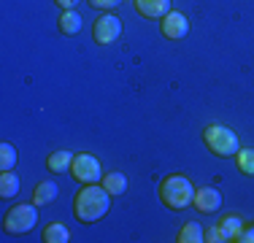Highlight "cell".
Segmentation results:
<instances>
[{"instance_id":"cell-15","label":"cell","mask_w":254,"mask_h":243,"mask_svg":"<svg viewBox=\"0 0 254 243\" xmlns=\"http://www.w3.org/2000/svg\"><path fill=\"white\" fill-rule=\"evenodd\" d=\"M219 227H222V233H225L227 241H235V238L241 235V230H244V222H241V216L227 214V216L219 222Z\"/></svg>"},{"instance_id":"cell-16","label":"cell","mask_w":254,"mask_h":243,"mask_svg":"<svg viewBox=\"0 0 254 243\" xmlns=\"http://www.w3.org/2000/svg\"><path fill=\"white\" fill-rule=\"evenodd\" d=\"M44 241L46 243H68L70 241V233H68V227H65V224L54 222V224H49V227L44 230Z\"/></svg>"},{"instance_id":"cell-9","label":"cell","mask_w":254,"mask_h":243,"mask_svg":"<svg viewBox=\"0 0 254 243\" xmlns=\"http://www.w3.org/2000/svg\"><path fill=\"white\" fill-rule=\"evenodd\" d=\"M132 3H135L138 14L149 16V19H162L171 11V0H132Z\"/></svg>"},{"instance_id":"cell-20","label":"cell","mask_w":254,"mask_h":243,"mask_svg":"<svg viewBox=\"0 0 254 243\" xmlns=\"http://www.w3.org/2000/svg\"><path fill=\"white\" fill-rule=\"evenodd\" d=\"M205 241H208V243H225L227 238H225V233H222V227L216 224V227H208V230H205Z\"/></svg>"},{"instance_id":"cell-13","label":"cell","mask_w":254,"mask_h":243,"mask_svg":"<svg viewBox=\"0 0 254 243\" xmlns=\"http://www.w3.org/2000/svg\"><path fill=\"white\" fill-rule=\"evenodd\" d=\"M57 27H60V33H63V35H76L78 30H81V16L70 8V11H65V14L60 16Z\"/></svg>"},{"instance_id":"cell-7","label":"cell","mask_w":254,"mask_h":243,"mask_svg":"<svg viewBox=\"0 0 254 243\" xmlns=\"http://www.w3.org/2000/svg\"><path fill=\"white\" fill-rule=\"evenodd\" d=\"M162 35L165 38H173V41H179V38H184L187 33H190V19H187L184 14H179V11H168L165 16H162Z\"/></svg>"},{"instance_id":"cell-22","label":"cell","mask_w":254,"mask_h":243,"mask_svg":"<svg viewBox=\"0 0 254 243\" xmlns=\"http://www.w3.org/2000/svg\"><path fill=\"white\" fill-rule=\"evenodd\" d=\"M235 241H238V243H254V227H244Z\"/></svg>"},{"instance_id":"cell-6","label":"cell","mask_w":254,"mask_h":243,"mask_svg":"<svg viewBox=\"0 0 254 243\" xmlns=\"http://www.w3.org/2000/svg\"><path fill=\"white\" fill-rule=\"evenodd\" d=\"M92 35H95V41H98L100 46L114 44V41L122 35V19H119V16H114V14L98 16V22H95V27H92Z\"/></svg>"},{"instance_id":"cell-18","label":"cell","mask_w":254,"mask_h":243,"mask_svg":"<svg viewBox=\"0 0 254 243\" xmlns=\"http://www.w3.org/2000/svg\"><path fill=\"white\" fill-rule=\"evenodd\" d=\"M235 160H238V170H241V173H244V176H254V149H238Z\"/></svg>"},{"instance_id":"cell-12","label":"cell","mask_w":254,"mask_h":243,"mask_svg":"<svg viewBox=\"0 0 254 243\" xmlns=\"http://www.w3.org/2000/svg\"><path fill=\"white\" fill-rule=\"evenodd\" d=\"M19 176L11 173V170H3V176H0V197H14V194H19Z\"/></svg>"},{"instance_id":"cell-17","label":"cell","mask_w":254,"mask_h":243,"mask_svg":"<svg viewBox=\"0 0 254 243\" xmlns=\"http://www.w3.org/2000/svg\"><path fill=\"white\" fill-rule=\"evenodd\" d=\"M103 186H106L111 194H125L127 192L125 173H106V176H103Z\"/></svg>"},{"instance_id":"cell-19","label":"cell","mask_w":254,"mask_h":243,"mask_svg":"<svg viewBox=\"0 0 254 243\" xmlns=\"http://www.w3.org/2000/svg\"><path fill=\"white\" fill-rule=\"evenodd\" d=\"M16 168V149L11 143H0V170Z\"/></svg>"},{"instance_id":"cell-2","label":"cell","mask_w":254,"mask_h":243,"mask_svg":"<svg viewBox=\"0 0 254 243\" xmlns=\"http://www.w3.org/2000/svg\"><path fill=\"white\" fill-rule=\"evenodd\" d=\"M195 192L197 189L190 184V179H184V176H168V179L160 184L162 203H165L168 208H173V211L187 208V205L195 200Z\"/></svg>"},{"instance_id":"cell-21","label":"cell","mask_w":254,"mask_h":243,"mask_svg":"<svg viewBox=\"0 0 254 243\" xmlns=\"http://www.w3.org/2000/svg\"><path fill=\"white\" fill-rule=\"evenodd\" d=\"M119 3H122V0H89V5L98 8V11H111V8H117Z\"/></svg>"},{"instance_id":"cell-3","label":"cell","mask_w":254,"mask_h":243,"mask_svg":"<svg viewBox=\"0 0 254 243\" xmlns=\"http://www.w3.org/2000/svg\"><path fill=\"white\" fill-rule=\"evenodd\" d=\"M203 141L216 157H235L238 154V135L225 124H208L203 130Z\"/></svg>"},{"instance_id":"cell-23","label":"cell","mask_w":254,"mask_h":243,"mask_svg":"<svg viewBox=\"0 0 254 243\" xmlns=\"http://www.w3.org/2000/svg\"><path fill=\"white\" fill-rule=\"evenodd\" d=\"M54 3H57V5H60V8H65V11H70V8H73V5H76V3H81V0H54Z\"/></svg>"},{"instance_id":"cell-8","label":"cell","mask_w":254,"mask_h":243,"mask_svg":"<svg viewBox=\"0 0 254 243\" xmlns=\"http://www.w3.org/2000/svg\"><path fill=\"white\" fill-rule=\"evenodd\" d=\"M192 205H195L197 211H203V214H214V211H219V205H222V194L216 192L214 186H203V189L195 192Z\"/></svg>"},{"instance_id":"cell-10","label":"cell","mask_w":254,"mask_h":243,"mask_svg":"<svg viewBox=\"0 0 254 243\" xmlns=\"http://www.w3.org/2000/svg\"><path fill=\"white\" fill-rule=\"evenodd\" d=\"M54 197H57V184H54V181H41L33 189V203L38 205V208L41 205H49Z\"/></svg>"},{"instance_id":"cell-1","label":"cell","mask_w":254,"mask_h":243,"mask_svg":"<svg viewBox=\"0 0 254 243\" xmlns=\"http://www.w3.org/2000/svg\"><path fill=\"white\" fill-rule=\"evenodd\" d=\"M108 208H111V192L106 186H98V184H87L73 200L76 219L84 224H92L98 219H103L108 214Z\"/></svg>"},{"instance_id":"cell-4","label":"cell","mask_w":254,"mask_h":243,"mask_svg":"<svg viewBox=\"0 0 254 243\" xmlns=\"http://www.w3.org/2000/svg\"><path fill=\"white\" fill-rule=\"evenodd\" d=\"M38 224V205L35 203H19V205H14V208L5 214L3 219V227H5V233H11V235H25L30 233V230Z\"/></svg>"},{"instance_id":"cell-14","label":"cell","mask_w":254,"mask_h":243,"mask_svg":"<svg viewBox=\"0 0 254 243\" xmlns=\"http://www.w3.org/2000/svg\"><path fill=\"white\" fill-rule=\"evenodd\" d=\"M176 241L179 243H203L205 241V230L197 222H190V224H184V227H181V233H179Z\"/></svg>"},{"instance_id":"cell-11","label":"cell","mask_w":254,"mask_h":243,"mask_svg":"<svg viewBox=\"0 0 254 243\" xmlns=\"http://www.w3.org/2000/svg\"><path fill=\"white\" fill-rule=\"evenodd\" d=\"M73 160H76V154H73V151H52V154H49V160H46V165H49L52 173H63L65 168H70V165H73Z\"/></svg>"},{"instance_id":"cell-5","label":"cell","mask_w":254,"mask_h":243,"mask_svg":"<svg viewBox=\"0 0 254 243\" xmlns=\"http://www.w3.org/2000/svg\"><path fill=\"white\" fill-rule=\"evenodd\" d=\"M70 176L78 184H98L103 170H100V162L92 154H76L73 165H70Z\"/></svg>"}]
</instances>
